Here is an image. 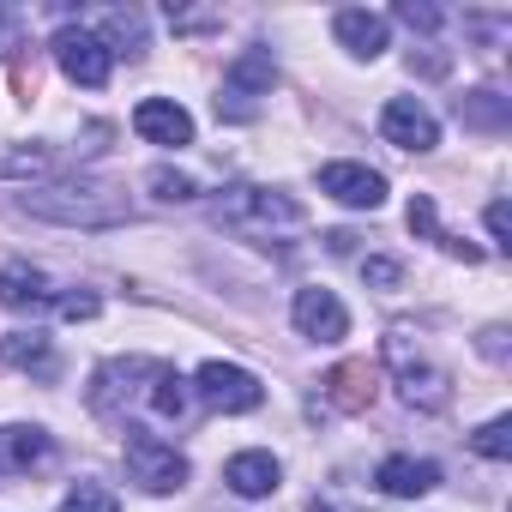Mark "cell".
<instances>
[{
  "instance_id": "obj_1",
  "label": "cell",
  "mask_w": 512,
  "mask_h": 512,
  "mask_svg": "<svg viewBox=\"0 0 512 512\" xmlns=\"http://www.w3.org/2000/svg\"><path fill=\"white\" fill-rule=\"evenodd\" d=\"M19 211L25 217H43V223H67V229H115L127 223V193L103 187V181H49V187H25L19 193Z\"/></svg>"
},
{
  "instance_id": "obj_2",
  "label": "cell",
  "mask_w": 512,
  "mask_h": 512,
  "mask_svg": "<svg viewBox=\"0 0 512 512\" xmlns=\"http://www.w3.org/2000/svg\"><path fill=\"white\" fill-rule=\"evenodd\" d=\"M217 223L247 235V241H278V235L308 229V205L278 193V187H229L217 199Z\"/></svg>"
},
{
  "instance_id": "obj_3",
  "label": "cell",
  "mask_w": 512,
  "mask_h": 512,
  "mask_svg": "<svg viewBox=\"0 0 512 512\" xmlns=\"http://www.w3.org/2000/svg\"><path fill=\"white\" fill-rule=\"evenodd\" d=\"M157 380H163V362H151V356H115V362H103L91 374V392L85 398H91V410L103 422H121L127 428L133 410H151Z\"/></svg>"
},
{
  "instance_id": "obj_4",
  "label": "cell",
  "mask_w": 512,
  "mask_h": 512,
  "mask_svg": "<svg viewBox=\"0 0 512 512\" xmlns=\"http://www.w3.org/2000/svg\"><path fill=\"white\" fill-rule=\"evenodd\" d=\"M386 362H392V380H398V392H404V404L410 410H446L452 404V374L440 368V362H428L422 356V344L398 326V332H386Z\"/></svg>"
},
{
  "instance_id": "obj_5",
  "label": "cell",
  "mask_w": 512,
  "mask_h": 512,
  "mask_svg": "<svg viewBox=\"0 0 512 512\" xmlns=\"http://www.w3.org/2000/svg\"><path fill=\"white\" fill-rule=\"evenodd\" d=\"M121 458H127V476H133L145 494H175V488L187 482V458H181L163 434H151V428H127Z\"/></svg>"
},
{
  "instance_id": "obj_6",
  "label": "cell",
  "mask_w": 512,
  "mask_h": 512,
  "mask_svg": "<svg viewBox=\"0 0 512 512\" xmlns=\"http://www.w3.org/2000/svg\"><path fill=\"white\" fill-rule=\"evenodd\" d=\"M272 85H278L272 55H266V49H247V55L223 73L217 115H223V121H253V115H260V97H272Z\"/></svg>"
},
{
  "instance_id": "obj_7",
  "label": "cell",
  "mask_w": 512,
  "mask_h": 512,
  "mask_svg": "<svg viewBox=\"0 0 512 512\" xmlns=\"http://www.w3.org/2000/svg\"><path fill=\"white\" fill-rule=\"evenodd\" d=\"M193 392H199L211 410H223V416H247V410L266 404V386L253 380L247 368H235V362H205V368L193 374Z\"/></svg>"
},
{
  "instance_id": "obj_8",
  "label": "cell",
  "mask_w": 512,
  "mask_h": 512,
  "mask_svg": "<svg viewBox=\"0 0 512 512\" xmlns=\"http://www.w3.org/2000/svg\"><path fill=\"white\" fill-rule=\"evenodd\" d=\"M55 67H61L73 85L97 91V85H109V67H115V55L97 43V31H85V25H67V31H55Z\"/></svg>"
},
{
  "instance_id": "obj_9",
  "label": "cell",
  "mask_w": 512,
  "mask_h": 512,
  "mask_svg": "<svg viewBox=\"0 0 512 512\" xmlns=\"http://www.w3.org/2000/svg\"><path fill=\"white\" fill-rule=\"evenodd\" d=\"M290 320H296V332L302 338H314V344H344L350 338V308L332 296V290H296V302H290Z\"/></svg>"
},
{
  "instance_id": "obj_10",
  "label": "cell",
  "mask_w": 512,
  "mask_h": 512,
  "mask_svg": "<svg viewBox=\"0 0 512 512\" xmlns=\"http://www.w3.org/2000/svg\"><path fill=\"white\" fill-rule=\"evenodd\" d=\"M380 133L398 145V151H434L440 145V121L416 103V97H392L380 109Z\"/></svg>"
},
{
  "instance_id": "obj_11",
  "label": "cell",
  "mask_w": 512,
  "mask_h": 512,
  "mask_svg": "<svg viewBox=\"0 0 512 512\" xmlns=\"http://www.w3.org/2000/svg\"><path fill=\"white\" fill-rule=\"evenodd\" d=\"M320 193H332V199L350 205V211H374V205L386 199V175L368 169V163H326V169H320Z\"/></svg>"
},
{
  "instance_id": "obj_12",
  "label": "cell",
  "mask_w": 512,
  "mask_h": 512,
  "mask_svg": "<svg viewBox=\"0 0 512 512\" xmlns=\"http://www.w3.org/2000/svg\"><path fill=\"white\" fill-rule=\"evenodd\" d=\"M133 133L145 145H193V115L181 103H169V97H145L133 109Z\"/></svg>"
},
{
  "instance_id": "obj_13",
  "label": "cell",
  "mask_w": 512,
  "mask_h": 512,
  "mask_svg": "<svg viewBox=\"0 0 512 512\" xmlns=\"http://www.w3.org/2000/svg\"><path fill=\"white\" fill-rule=\"evenodd\" d=\"M223 482H229V494H241V500H272L278 482H284V464H278L272 452H235V458L223 464Z\"/></svg>"
},
{
  "instance_id": "obj_14",
  "label": "cell",
  "mask_w": 512,
  "mask_h": 512,
  "mask_svg": "<svg viewBox=\"0 0 512 512\" xmlns=\"http://www.w3.org/2000/svg\"><path fill=\"white\" fill-rule=\"evenodd\" d=\"M61 296H55V284L37 272V266H25V260H13V266H0V308H13V314H43V308H55Z\"/></svg>"
},
{
  "instance_id": "obj_15",
  "label": "cell",
  "mask_w": 512,
  "mask_h": 512,
  "mask_svg": "<svg viewBox=\"0 0 512 512\" xmlns=\"http://www.w3.org/2000/svg\"><path fill=\"white\" fill-rule=\"evenodd\" d=\"M332 31H338V43H344L356 61H380V55L392 49V25H386L380 13H362V7L338 13V19H332Z\"/></svg>"
},
{
  "instance_id": "obj_16",
  "label": "cell",
  "mask_w": 512,
  "mask_h": 512,
  "mask_svg": "<svg viewBox=\"0 0 512 512\" xmlns=\"http://www.w3.org/2000/svg\"><path fill=\"white\" fill-rule=\"evenodd\" d=\"M374 482H380V494H392V500H422V494H434L440 464H434V458H386V464L374 470Z\"/></svg>"
},
{
  "instance_id": "obj_17",
  "label": "cell",
  "mask_w": 512,
  "mask_h": 512,
  "mask_svg": "<svg viewBox=\"0 0 512 512\" xmlns=\"http://www.w3.org/2000/svg\"><path fill=\"white\" fill-rule=\"evenodd\" d=\"M320 386H326V404H338V410H368V404H374V374H368V362H344V368H332Z\"/></svg>"
},
{
  "instance_id": "obj_18",
  "label": "cell",
  "mask_w": 512,
  "mask_h": 512,
  "mask_svg": "<svg viewBox=\"0 0 512 512\" xmlns=\"http://www.w3.org/2000/svg\"><path fill=\"white\" fill-rule=\"evenodd\" d=\"M458 121L464 127H482V133H500L512 121V109H506L500 91H470V97H458Z\"/></svg>"
},
{
  "instance_id": "obj_19",
  "label": "cell",
  "mask_w": 512,
  "mask_h": 512,
  "mask_svg": "<svg viewBox=\"0 0 512 512\" xmlns=\"http://www.w3.org/2000/svg\"><path fill=\"white\" fill-rule=\"evenodd\" d=\"M0 452H7V470H31V464H43L55 446H49L43 428H7V434H0Z\"/></svg>"
},
{
  "instance_id": "obj_20",
  "label": "cell",
  "mask_w": 512,
  "mask_h": 512,
  "mask_svg": "<svg viewBox=\"0 0 512 512\" xmlns=\"http://www.w3.org/2000/svg\"><path fill=\"white\" fill-rule=\"evenodd\" d=\"M187 404H193L187 380H181L175 368H163V380H157V392H151V410H157L163 422H181V416H187Z\"/></svg>"
},
{
  "instance_id": "obj_21",
  "label": "cell",
  "mask_w": 512,
  "mask_h": 512,
  "mask_svg": "<svg viewBox=\"0 0 512 512\" xmlns=\"http://www.w3.org/2000/svg\"><path fill=\"white\" fill-rule=\"evenodd\" d=\"M109 55H115V43H133L127 55H139L145 49V19L139 13H103V37H97Z\"/></svg>"
},
{
  "instance_id": "obj_22",
  "label": "cell",
  "mask_w": 512,
  "mask_h": 512,
  "mask_svg": "<svg viewBox=\"0 0 512 512\" xmlns=\"http://www.w3.org/2000/svg\"><path fill=\"white\" fill-rule=\"evenodd\" d=\"M55 512H121V500H115V488H103V482H73V494H67Z\"/></svg>"
},
{
  "instance_id": "obj_23",
  "label": "cell",
  "mask_w": 512,
  "mask_h": 512,
  "mask_svg": "<svg viewBox=\"0 0 512 512\" xmlns=\"http://www.w3.org/2000/svg\"><path fill=\"white\" fill-rule=\"evenodd\" d=\"M7 362H13V368H37V374H49V338H43V332H19V338H7Z\"/></svg>"
},
{
  "instance_id": "obj_24",
  "label": "cell",
  "mask_w": 512,
  "mask_h": 512,
  "mask_svg": "<svg viewBox=\"0 0 512 512\" xmlns=\"http://www.w3.org/2000/svg\"><path fill=\"white\" fill-rule=\"evenodd\" d=\"M470 446H476L482 458H494V464H506V458H512V422H506V416H494V422H482V428L470 434Z\"/></svg>"
},
{
  "instance_id": "obj_25",
  "label": "cell",
  "mask_w": 512,
  "mask_h": 512,
  "mask_svg": "<svg viewBox=\"0 0 512 512\" xmlns=\"http://www.w3.org/2000/svg\"><path fill=\"white\" fill-rule=\"evenodd\" d=\"M0 175H55V151H0Z\"/></svg>"
},
{
  "instance_id": "obj_26",
  "label": "cell",
  "mask_w": 512,
  "mask_h": 512,
  "mask_svg": "<svg viewBox=\"0 0 512 512\" xmlns=\"http://www.w3.org/2000/svg\"><path fill=\"white\" fill-rule=\"evenodd\" d=\"M404 217H410V229H416V235H428V241H440V217H434V199H428V193H416Z\"/></svg>"
},
{
  "instance_id": "obj_27",
  "label": "cell",
  "mask_w": 512,
  "mask_h": 512,
  "mask_svg": "<svg viewBox=\"0 0 512 512\" xmlns=\"http://www.w3.org/2000/svg\"><path fill=\"white\" fill-rule=\"evenodd\" d=\"M97 308H103V302H97L91 290H67V296L55 302V314H61V320H97Z\"/></svg>"
},
{
  "instance_id": "obj_28",
  "label": "cell",
  "mask_w": 512,
  "mask_h": 512,
  "mask_svg": "<svg viewBox=\"0 0 512 512\" xmlns=\"http://www.w3.org/2000/svg\"><path fill=\"white\" fill-rule=\"evenodd\" d=\"M151 193L157 199H193V181L175 175V169H151Z\"/></svg>"
},
{
  "instance_id": "obj_29",
  "label": "cell",
  "mask_w": 512,
  "mask_h": 512,
  "mask_svg": "<svg viewBox=\"0 0 512 512\" xmlns=\"http://www.w3.org/2000/svg\"><path fill=\"white\" fill-rule=\"evenodd\" d=\"M362 278L380 284V290H392V284L404 278V266H398V260H362Z\"/></svg>"
},
{
  "instance_id": "obj_30",
  "label": "cell",
  "mask_w": 512,
  "mask_h": 512,
  "mask_svg": "<svg viewBox=\"0 0 512 512\" xmlns=\"http://www.w3.org/2000/svg\"><path fill=\"white\" fill-rule=\"evenodd\" d=\"M398 19H404L410 31H440V13H434V7H416V0H404Z\"/></svg>"
},
{
  "instance_id": "obj_31",
  "label": "cell",
  "mask_w": 512,
  "mask_h": 512,
  "mask_svg": "<svg viewBox=\"0 0 512 512\" xmlns=\"http://www.w3.org/2000/svg\"><path fill=\"white\" fill-rule=\"evenodd\" d=\"M488 235H494V247H500V253L512 247V229H506V199H494V205H488Z\"/></svg>"
},
{
  "instance_id": "obj_32",
  "label": "cell",
  "mask_w": 512,
  "mask_h": 512,
  "mask_svg": "<svg viewBox=\"0 0 512 512\" xmlns=\"http://www.w3.org/2000/svg\"><path fill=\"white\" fill-rule=\"evenodd\" d=\"M19 43V19L13 13H0V49H13Z\"/></svg>"
},
{
  "instance_id": "obj_33",
  "label": "cell",
  "mask_w": 512,
  "mask_h": 512,
  "mask_svg": "<svg viewBox=\"0 0 512 512\" xmlns=\"http://www.w3.org/2000/svg\"><path fill=\"white\" fill-rule=\"evenodd\" d=\"M0 470H7V452H0Z\"/></svg>"
}]
</instances>
